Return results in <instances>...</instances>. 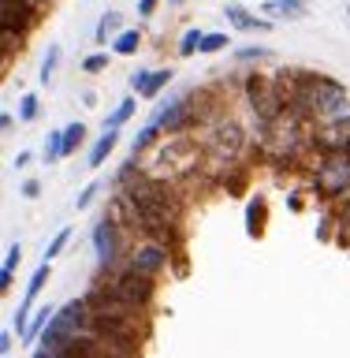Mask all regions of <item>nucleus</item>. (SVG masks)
<instances>
[{
	"label": "nucleus",
	"instance_id": "nucleus-1",
	"mask_svg": "<svg viewBox=\"0 0 350 358\" xmlns=\"http://www.w3.org/2000/svg\"><path fill=\"white\" fill-rule=\"evenodd\" d=\"M89 321H94V310H89L86 295H82V299L64 302V306H56L52 321H49V329H45V332H41V340H38V351H45V355L60 351L67 340H75V336L89 332Z\"/></svg>",
	"mask_w": 350,
	"mask_h": 358
},
{
	"label": "nucleus",
	"instance_id": "nucleus-2",
	"mask_svg": "<svg viewBox=\"0 0 350 358\" xmlns=\"http://www.w3.org/2000/svg\"><path fill=\"white\" fill-rule=\"evenodd\" d=\"M101 280H105L123 302H131V306H138V310H150L153 299H156V280L142 276L138 268H131V265H119V268H112V273H101Z\"/></svg>",
	"mask_w": 350,
	"mask_h": 358
},
{
	"label": "nucleus",
	"instance_id": "nucleus-3",
	"mask_svg": "<svg viewBox=\"0 0 350 358\" xmlns=\"http://www.w3.org/2000/svg\"><path fill=\"white\" fill-rule=\"evenodd\" d=\"M313 190L321 198H350V157L321 153L317 172H313Z\"/></svg>",
	"mask_w": 350,
	"mask_h": 358
},
{
	"label": "nucleus",
	"instance_id": "nucleus-4",
	"mask_svg": "<svg viewBox=\"0 0 350 358\" xmlns=\"http://www.w3.org/2000/svg\"><path fill=\"white\" fill-rule=\"evenodd\" d=\"M175 262V254L168 250V246H161V243H153V239H142V243H134L131 246V254H127V265L131 268H138L142 276H161L168 265Z\"/></svg>",
	"mask_w": 350,
	"mask_h": 358
},
{
	"label": "nucleus",
	"instance_id": "nucleus-5",
	"mask_svg": "<svg viewBox=\"0 0 350 358\" xmlns=\"http://www.w3.org/2000/svg\"><path fill=\"white\" fill-rule=\"evenodd\" d=\"M119 246H123V231H119L108 217H101L97 228H94V257H97V268H101V273L119 268Z\"/></svg>",
	"mask_w": 350,
	"mask_h": 358
},
{
	"label": "nucleus",
	"instance_id": "nucleus-6",
	"mask_svg": "<svg viewBox=\"0 0 350 358\" xmlns=\"http://www.w3.org/2000/svg\"><path fill=\"white\" fill-rule=\"evenodd\" d=\"M105 217L123 231V239H134V243H142V239H145V228H142L138 206L131 201V194L116 190V194H112V201H108V209H105Z\"/></svg>",
	"mask_w": 350,
	"mask_h": 358
},
{
	"label": "nucleus",
	"instance_id": "nucleus-7",
	"mask_svg": "<svg viewBox=\"0 0 350 358\" xmlns=\"http://www.w3.org/2000/svg\"><path fill=\"white\" fill-rule=\"evenodd\" d=\"M49 273H52V262H41L38 268L30 273V284H27V295H22V306L15 310V332H19V340H22V332H27V324H30V313H34V302H38V295L45 291V284H49Z\"/></svg>",
	"mask_w": 350,
	"mask_h": 358
},
{
	"label": "nucleus",
	"instance_id": "nucleus-8",
	"mask_svg": "<svg viewBox=\"0 0 350 358\" xmlns=\"http://www.w3.org/2000/svg\"><path fill=\"white\" fill-rule=\"evenodd\" d=\"M34 11H38V0H4V34L22 38L34 22Z\"/></svg>",
	"mask_w": 350,
	"mask_h": 358
},
{
	"label": "nucleus",
	"instance_id": "nucleus-9",
	"mask_svg": "<svg viewBox=\"0 0 350 358\" xmlns=\"http://www.w3.org/2000/svg\"><path fill=\"white\" fill-rule=\"evenodd\" d=\"M168 83H172V71H168V67H161V71H145V67H138V71L131 75V90L138 97H156Z\"/></svg>",
	"mask_w": 350,
	"mask_h": 358
},
{
	"label": "nucleus",
	"instance_id": "nucleus-10",
	"mask_svg": "<svg viewBox=\"0 0 350 358\" xmlns=\"http://www.w3.org/2000/svg\"><path fill=\"white\" fill-rule=\"evenodd\" d=\"M224 19H228L235 30H272V22L250 15V11H246L242 4H228V8H224Z\"/></svg>",
	"mask_w": 350,
	"mask_h": 358
},
{
	"label": "nucleus",
	"instance_id": "nucleus-11",
	"mask_svg": "<svg viewBox=\"0 0 350 358\" xmlns=\"http://www.w3.org/2000/svg\"><path fill=\"white\" fill-rule=\"evenodd\" d=\"M265 220H268V206L261 198H250V201H246V235H250V239H261V235H265Z\"/></svg>",
	"mask_w": 350,
	"mask_h": 358
},
{
	"label": "nucleus",
	"instance_id": "nucleus-12",
	"mask_svg": "<svg viewBox=\"0 0 350 358\" xmlns=\"http://www.w3.org/2000/svg\"><path fill=\"white\" fill-rule=\"evenodd\" d=\"M116 142H119V131H101V138L89 145V157H86V164L89 168H101L108 161V153L116 150Z\"/></svg>",
	"mask_w": 350,
	"mask_h": 358
},
{
	"label": "nucleus",
	"instance_id": "nucleus-13",
	"mask_svg": "<svg viewBox=\"0 0 350 358\" xmlns=\"http://www.w3.org/2000/svg\"><path fill=\"white\" fill-rule=\"evenodd\" d=\"M52 306H38L34 310V317H30V324H27V332H22V343H38L41 340V332L49 329V321H52Z\"/></svg>",
	"mask_w": 350,
	"mask_h": 358
},
{
	"label": "nucleus",
	"instance_id": "nucleus-14",
	"mask_svg": "<svg viewBox=\"0 0 350 358\" xmlns=\"http://www.w3.org/2000/svg\"><path fill=\"white\" fill-rule=\"evenodd\" d=\"M112 34H116V38H119V34H123V15H119V11H105V15L97 19L94 41H97V45H105V41L112 38Z\"/></svg>",
	"mask_w": 350,
	"mask_h": 358
},
{
	"label": "nucleus",
	"instance_id": "nucleus-15",
	"mask_svg": "<svg viewBox=\"0 0 350 358\" xmlns=\"http://www.w3.org/2000/svg\"><path fill=\"white\" fill-rule=\"evenodd\" d=\"M19 262H22V246H19V243H11V246H8V254H4V265H0V291H8V287H11V276H15Z\"/></svg>",
	"mask_w": 350,
	"mask_h": 358
},
{
	"label": "nucleus",
	"instance_id": "nucleus-16",
	"mask_svg": "<svg viewBox=\"0 0 350 358\" xmlns=\"http://www.w3.org/2000/svg\"><path fill=\"white\" fill-rule=\"evenodd\" d=\"M156 134H161V127H156V123H145V127L134 134V142H131V157H134V161H138L142 153H150V150H153Z\"/></svg>",
	"mask_w": 350,
	"mask_h": 358
},
{
	"label": "nucleus",
	"instance_id": "nucleus-17",
	"mask_svg": "<svg viewBox=\"0 0 350 358\" xmlns=\"http://www.w3.org/2000/svg\"><path fill=\"white\" fill-rule=\"evenodd\" d=\"M134 105H138V101H134V97H123L119 105H116V112H112V116L105 120V131H119L123 123H127V120L134 116Z\"/></svg>",
	"mask_w": 350,
	"mask_h": 358
},
{
	"label": "nucleus",
	"instance_id": "nucleus-18",
	"mask_svg": "<svg viewBox=\"0 0 350 358\" xmlns=\"http://www.w3.org/2000/svg\"><path fill=\"white\" fill-rule=\"evenodd\" d=\"M138 45H142V30H123L116 41H112V52L116 56H131V52H138Z\"/></svg>",
	"mask_w": 350,
	"mask_h": 358
},
{
	"label": "nucleus",
	"instance_id": "nucleus-19",
	"mask_svg": "<svg viewBox=\"0 0 350 358\" xmlns=\"http://www.w3.org/2000/svg\"><path fill=\"white\" fill-rule=\"evenodd\" d=\"M86 142V123H67L64 127V157H71Z\"/></svg>",
	"mask_w": 350,
	"mask_h": 358
},
{
	"label": "nucleus",
	"instance_id": "nucleus-20",
	"mask_svg": "<svg viewBox=\"0 0 350 358\" xmlns=\"http://www.w3.org/2000/svg\"><path fill=\"white\" fill-rule=\"evenodd\" d=\"M60 157H64V131H49L45 150H41V161H45V164H56Z\"/></svg>",
	"mask_w": 350,
	"mask_h": 358
},
{
	"label": "nucleus",
	"instance_id": "nucleus-21",
	"mask_svg": "<svg viewBox=\"0 0 350 358\" xmlns=\"http://www.w3.org/2000/svg\"><path fill=\"white\" fill-rule=\"evenodd\" d=\"M56 67H60V45H49V52H45V60H41V86H49L52 83V75H56Z\"/></svg>",
	"mask_w": 350,
	"mask_h": 358
},
{
	"label": "nucleus",
	"instance_id": "nucleus-22",
	"mask_svg": "<svg viewBox=\"0 0 350 358\" xmlns=\"http://www.w3.org/2000/svg\"><path fill=\"white\" fill-rule=\"evenodd\" d=\"M201 38H205V30L190 27L183 38H179V56H194V52H201Z\"/></svg>",
	"mask_w": 350,
	"mask_h": 358
},
{
	"label": "nucleus",
	"instance_id": "nucleus-23",
	"mask_svg": "<svg viewBox=\"0 0 350 358\" xmlns=\"http://www.w3.org/2000/svg\"><path fill=\"white\" fill-rule=\"evenodd\" d=\"M67 239H71V228H60V231L52 235V243L45 246V257H41V262H56V257H60V250L67 246Z\"/></svg>",
	"mask_w": 350,
	"mask_h": 358
},
{
	"label": "nucleus",
	"instance_id": "nucleus-24",
	"mask_svg": "<svg viewBox=\"0 0 350 358\" xmlns=\"http://www.w3.org/2000/svg\"><path fill=\"white\" fill-rule=\"evenodd\" d=\"M38 112H41L38 94H22V101H19V120H22V123H34V120H38Z\"/></svg>",
	"mask_w": 350,
	"mask_h": 358
},
{
	"label": "nucleus",
	"instance_id": "nucleus-25",
	"mask_svg": "<svg viewBox=\"0 0 350 358\" xmlns=\"http://www.w3.org/2000/svg\"><path fill=\"white\" fill-rule=\"evenodd\" d=\"M105 67H108V52H94V56H86V60H82L86 75H97V71H105Z\"/></svg>",
	"mask_w": 350,
	"mask_h": 358
},
{
	"label": "nucleus",
	"instance_id": "nucleus-26",
	"mask_svg": "<svg viewBox=\"0 0 350 358\" xmlns=\"http://www.w3.org/2000/svg\"><path fill=\"white\" fill-rule=\"evenodd\" d=\"M228 49V34H205L201 38V52H220Z\"/></svg>",
	"mask_w": 350,
	"mask_h": 358
},
{
	"label": "nucleus",
	"instance_id": "nucleus-27",
	"mask_svg": "<svg viewBox=\"0 0 350 358\" xmlns=\"http://www.w3.org/2000/svg\"><path fill=\"white\" fill-rule=\"evenodd\" d=\"M97 194H101V183H86L82 190H78V198H75V206H78V209H86V206H89V201H94Z\"/></svg>",
	"mask_w": 350,
	"mask_h": 358
},
{
	"label": "nucleus",
	"instance_id": "nucleus-28",
	"mask_svg": "<svg viewBox=\"0 0 350 358\" xmlns=\"http://www.w3.org/2000/svg\"><path fill=\"white\" fill-rule=\"evenodd\" d=\"M265 56H268L265 45H246V49L235 52V60H265Z\"/></svg>",
	"mask_w": 350,
	"mask_h": 358
},
{
	"label": "nucleus",
	"instance_id": "nucleus-29",
	"mask_svg": "<svg viewBox=\"0 0 350 358\" xmlns=\"http://www.w3.org/2000/svg\"><path fill=\"white\" fill-rule=\"evenodd\" d=\"M279 4H284L287 19H298V15H306V4H309V0H279Z\"/></svg>",
	"mask_w": 350,
	"mask_h": 358
},
{
	"label": "nucleus",
	"instance_id": "nucleus-30",
	"mask_svg": "<svg viewBox=\"0 0 350 358\" xmlns=\"http://www.w3.org/2000/svg\"><path fill=\"white\" fill-rule=\"evenodd\" d=\"M22 198H41V179H27L22 183Z\"/></svg>",
	"mask_w": 350,
	"mask_h": 358
},
{
	"label": "nucleus",
	"instance_id": "nucleus-31",
	"mask_svg": "<svg viewBox=\"0 0 350 358\" xmlns=\"http://www.w3.org/2000/svg\"><path fill=\"white\" fill-rule=\"evenodd\" d=\"M101 343V340H97ZM97 358H142V355H127V351H112V347H101Z\"/></svg>",
	"mask_w": 350,
	"mask_h": 358
},
{
	"label": "nucleus",
	"instance_id": "nucleus-32",
	"mask_svg": "<svg viewBox=\"0 0 350 358\" xmlns=\"http://www.w3.org/2000/svg\"><path fill=\"white\" fill-rule=\"evenodd\" d=\"M265 11H268L272 19H287V11H284V4H279V0H268V4H265Z\"/></svg>",
	"mask_w": 350,
	"mask_h": 358
},
{
	"label": "nucleus",
	"instance_id": "nucleus-33",
	"mask_svg": "<svg viewBox=\"0 0 350 358\" xmlns=\"http://www.w3.org/2000/svg\"><path fill=\"white\" fill-rule=\"evenodd\" d=\"M156 4H161V0H138V15H145V19H150L153 11H156Z\"/></svg>",
	"mask_w": 350,
	"mask_h": 358
},
{
	"label": "nucleus",
	"instance_id": "nucleus-34",
	"mask_svg": "<svg viewBox=\"0 0 350 358\" xmlns=\"http://www.w3.org/2000/svg\"><path fill=\"white\" fill-rule=\"evenodd\" d=\"M317 239H332V217H324V220H321V228H317Z\"/></svg>",
	"mask_w": 350,
	"mask_h": 358
},
{
	"label": "nucleus",
	"instance_id": "nucleus-35",
	"mask_svg": "<svg viewBox=\"0 0 350 358\" xmlns=\"http://www.w3.org/2000/svg\"><path fill=\"white\" fill-rule=\"evenodd\" d=\"M0 355H4V358H11V332H4V336H0Z\"/></svg>",
	"mask_w": 350,
	"mask_h": 358
},
{
	"label": "nucleus",
	"instance_id": "nucleus-36",
	"mask_svg": "<svg viewBox=\"0 0 350 358\" xmlns=\"http://www.w3.org/2000/svg\"><path fill=\"white\" fill-rule=\"evenodd\" d=\"M287 206H291V209H295V213H302V206H306V201H302V194H298V190H295V194H291V198H287Z\"/></svg>",
	"mask_w": 350,
	"mask_h": 358
},
{
	"label": "nucleus",
	"instance_id": "nucleus-37",
	"mask_svg": "<svg viewBox=\"0 0 350 358\" xmlns=\"http://www.w3.org/2000/svg\"><path fill=\"white\" fill-rule=\"evenodd\" d=\"M0 127L11 131V127H15V116H11V112H0Z\"/></svg>",
	"mask_w": 350,
	"mask_h": 358
},
{
	"label": "nucleus",
	"instance_id": "nucleus-38",
	"mask_svg": "<svg viewBox=\"0 0 350 358\" xmlns=\"http://www.w3.org/2000/svg\"><path fill=\"white\" fill-rule=\"evenodd\" d=\"M27 164H30V153L19 150V157H15V172H19V168H27Z\"/></svg>",
	"mask_w": 350,
	"mask_h": 358
},
{
	"label": "nucleus",
	"instance_id": "nucleus-39",
	"mask_svg": "<svg viewBox=\"0 0 350 358\" xmlns=\"http://www.w3.org/2000/svg\"><path fill=\"white\" fill-rule=\"evenodd\" d=\"M168 4H187V0H168Z\"/></svg>",
	"mask_w": 350,
	"mask_h": 358
},
{
	"label": "nucleus",
	"instance_id": "nucleus-40",
	"mask_svg": "<svg viewBox=\"0 0 350 358\" xmlns=\"http://www.w3.org/2000/svg\"><path fill=\"white\" fill-rule=\"evenodd\" d=\"M38 4H52V0H38Z\"/></svg>",
	"mask_w": 350,
	"mask_h": 358
}]
</instances>
